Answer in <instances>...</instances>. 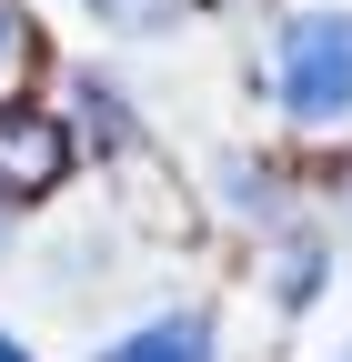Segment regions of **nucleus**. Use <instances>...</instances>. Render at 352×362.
I'll return each mask as SVG.
<instances>
[{
  "label": "nucleus",
  "mask_w": 352,
  "mask_h": 362,
  "mask_svg": "<svg viewBox=\"0 0 352 362\" xmlns=\"http://www.w3.org/2000/svg\"><path fill=\"white\" fill-rule=\"evenodd\" d=\"M272 90L292 121H352V11H292L272 40Z\"/></svg>",
  "instance_id": "1"
},
{
  "label": "nucleus",
  "mask_w": 352,
  "mask_h": 362,
  "mask_svg": "<svg viewBox=\"0 0 352 362\" xmlns=\"http://www.w3.org/2000/svg\"><path fill=\"white\" fill-rule=\"evenodd\" d=\"M101 362H211V312H161V322L101 342Z\"/></svg>",
  "instance_id": "3"
},
{
  "label": "nucleus",
  "mask_w": 352,
  "mask_h": 362,
  "mask_svg": "<svg viewBox=\"0 0 352 362\" xmlns=\"http://www.w3.org/2000/svg\"><path fill=\"white\" fill-rule=\"evenodd\" d=\"M20 40H30V30H20V11H11V0H0V71L20 61Z\"/></svg>",
  "instance_id": "4"
},
{
  "label": "nucleus",
  "mask_w": 352,
  "mask_h": 362,
  "mask_svg": "<svg viewBox=\"0 0 352 362\" xmlns=\"http://www.w3.org/2000/svg\"><path fill=\"white\" fill-rule=\"evenodd\" d=\"M0 362H30V352H20V342H11V332H0Z\"/></svg>",
  "instance_id": "5"
},
{
  "label": "nucleus",
  "mask_w": 352,
  "mask_h": 362,
  "mask_svg": "<svg viewBox=\"0 0 352 362\" xmlns=\"http://www.w3.org/2000/svg\"><path fill=\"white\" fill-rule=\"evenodd\" d=\"M71 171V131L30 101H0V202H40Z\"/></svg>",
  "instance_id": "2"
},
{
  "label": "nucleus",
  "mask_w": 352,
  "mask_h": 362,
  "mask_svg": "<svg viewBox=\"0 0 352 362\" xmlns=\"http://www.w3.org/2000/svg\"><path fill=\"white\" fill-rule=\"evenodd\" d=\"M342 362H352V352H342Z\"/></svg>",
  "instance_id": "6"
}]
</instances>
